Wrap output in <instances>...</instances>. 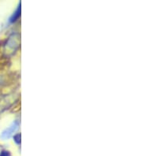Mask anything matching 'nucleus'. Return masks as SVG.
Masks as SVG:
<instances>
[{"mask_svg": "<svg viewBox=\"0 0 142 156\" xmlns=\"http://www.w3.org/2000/svg\"><path fill=\"white\" fill-rule=\"evenodd\" d=\"M21 2H20L18 3V5H17L16 10L13 12V14H12V15L10 16V17H9V23H11L12 24V23L16 22V21L19 19V17H21Z\"/></svg>", "mask_w": 142, "mask_h": 156, "instance_id": "7ed1b4c3", "label": "nucleus"}, {"mask_svg": "<svg viewBox=\"0 0 142 156\" xmlns=\"http://www.w3.org/2000/svg\"><path fill=\"white\" fill-rule=\"evenodd\" d=\"M21 133H17L16 135H14V136H13V141H14L17 145L21 144Z\"/></svg>", "mask_w": 142, "mask_h": 156, "instance_id": "20e7f679", "label": "nucleus"}, {"mask_svg": "<svg viewBox=\"0 0 142 156\" xmlns=\"http://www.w3.org/2000/svg\"><path fill=\"white\" fill-rule=\"evenodd\" d=\"M21 47V35L17 33H12L2 46V53L6 57L13 55Z\"/></svg>", "mask_w": 142, "mask_h": 156, "instance_id": "f257e3e1", "label": "nucleus"}, {"mask_svg": "<svg viewBox=\"0 0 142 156\" xmlns=\"http://www.w3.org/2000/svg\"><path fill=\"white\" fill-rule=\"evenodd\" d=\"M0 156H10V153L8 151L3 150L0 152Z\"/></svg>", "mask_w": 142, "mask_h": 156, "instance_id": "39448f33", "label": "nucleus"}, {"mask_svg": "<svg viewBox=\"0 0 142 156\" xmlns=\"http://www.w3.org/2000/svg\"><path fill=\"white\" fill-rule=\"evenodd\" d=\"M19 127H20V121H13L11 125L2 132L1 134V139L4 140L9 139L13 136V134L19 129Z\"/></svg>", "mask_w": 142, "mask_h": 156, "instance_id": "f03ea898", "label": "nucleus"}]
</instances>
